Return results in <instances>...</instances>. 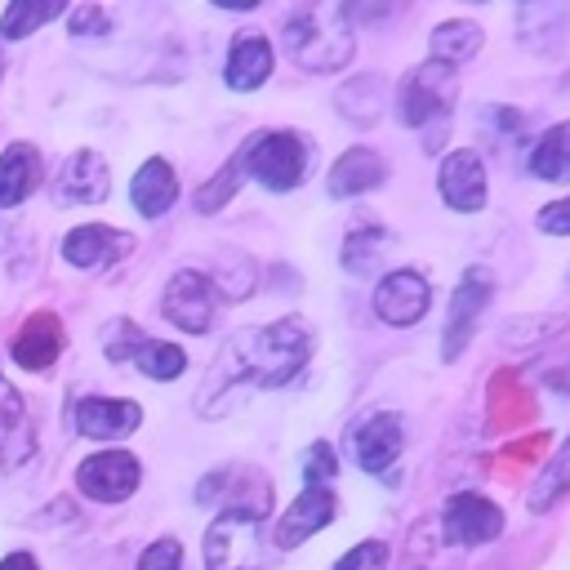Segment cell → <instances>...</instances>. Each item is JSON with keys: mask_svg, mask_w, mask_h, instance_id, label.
<instances>
[{"mask_svg": "<svg viewBox=\"0 0 570 570\" xmlns=\"http://www.w3.org/2000/svg\"><path fill=\"white\" fill-rule=\"evenodd\" d=\"M312 338L303 330L298 316L258 325V330H236L209 374V392H218L223 383H258V387H285L303 365H307Z\"/></svg>", "mask_w": 570, "mask_h": 570, "instance_id": "1", "label": "cell"}, {"mask_svg": "<svg viewBox=\"0 0 570 570\" xmlns=\"http://www.w3.org/2000/svg\"><path fill=\"white\" fill-rule=\"evenodd\" d=\"M352 49H356V40H352L347 9L334 0L303 4L285 22V53L303 71H338V67H347Z\"/></svg>", "mask_w": 570, "mask_h": 570, "instance_id": "2", "label": "cell"}, {"mask_svg": "<svg viewBox=\"0 0 570 570\" xmlns=\"http://www.w3.org/2000/svg\"><path fill=\"white\" fill-rule=\"evenodd\" d=\"M454 94H459L454 67L432 58V62H423V67L401 76V85H396V116H401V125H414V129L428 134L423 147H441V129L450 125Z\"/></svg>", "mask_w": 570, "mask_h": 570, "instance_id": "3", "label": "cell"}, {"mask_svg": "<svg viewBox=\"0 0 570 570\" xmlns=\"http://www.w3.org/2000/svg\"><path fill=\"white\" fill-rule=\"evenodd\" d=\"M307 138H298L294 129H267L249 138V147L240 151V169H249L272 191H289L307 174Z\"/></svg>", "mask_w": 570, "mask_h": 570, "instance_id": "4", "label": "cell"}, {"mask_svg": "<svg viewBox=\"0 0 570 570\" xmlns=\"http://www.w3.org/2000/svg\"><path fill=\"white\" fill-rule=\"evenodd\" d=\"M205 570H263V517L218 512L205 530Z\"/></svg>", "mask_w": 570, "mask_h": 570, "instance_id": "5", "label": "cell"}, {"mask_svg": "<svg viewBox=\"0 0 570 570\" xmlns=\"http://www.w3.org/2000/svg\"><path fill=\"white\" fill-rule=\"evenodd\" d=\"M490 298H494V272L490 267H468L463 281L454 285L450 312H445V334H441L445 361H454L468 347V338H472V330H476V321H481V312H485Z\"/></svg>", "mask_w": 570, "mask_h": 570, "instance_id": "6", "label": "cell"}, {"mask_svg": "<svg viewBox=\"0 0 570 570\" xmlns=\"http://www.w3.org/2000/svg\"><path fill=\"white\" fill-rule=\"evenodd\" d=\"M214 307H218V289H214V281H209L205 272H196V267L174 272L169 285H165V294H160V312H165L178 330H187V334H205V330L214 325Z\"/></svg>", "mask_w": 570, "mask_h": 570, "instance_id": "7", "label": "cell"}, {"mask_svg": "<svg viewBox=\"0 0 570 570\" xmlns=\"http://www.w3.org/2000/svg\"><path fill=\"white\" fill-rule=\"evenodd\" d=\"M107 356L111 361H134L147 379H178L187 370V352L178 343H160V338H142L134 321H116L107 330Z\"/></svg>", "mask_w": 570, "mask_h": 570, "instance_id": "8", "label": "cell"}, {"mask_svg": "<svg viewBox=\"0 0 570 570\" xmlns=\"http://www.w3.org/2000/svg\"><path fill=\"white\" fill-rule=\"evenodd\" d=\"M142 481V468L129 450H98L89 454L80 468H76V485L85 499H98V503H120L138 490Z\"/></svg>", "mask_w": 570, "mask_h": 570, "instance_id": "9", "label": "cell"}, {"mask_svg": "<svg viewBox=\"0 0 570 570\" xmlns=\"http://www.w3.org/2000/svg\"><path fill=\"white\" fill-rule=\"evenodd\" d=\"M503 534V512L463 490V494H450L445 499V512H441V543H454V548H476V543H490Z\"/></svg>", "mask_w": 570, "mask_h": 570, "instance_id": "10", "label": "cell"}, {"mask_svg": "<svg viewBox=\"0 0 570 570\" xmlns=\"http://www.w3.org/2000/svg\"><path fill=\"white\" fill-rule=\"evenodd\" d=\"M428 303H432V285L423 281V272L396 267V272H387L374 285V316L387 321V325H414V321H423Z\"/></svg>", "mask_w": 570, "mask_h": 570, "instance_id": "11", "label": "cell"}, {"mask_svg": "<svg viewBox=\"0 0 570 570\" xmlns=\"http://www.w3.org/2000/svg\"><path fill=\"white\" fill-rule=\"evenodd\" d=\"M436 191L450 209L459 214H476L485 205V160L472 147H459L441 160L436 169Z\"/></svg>", "mask_w": 570, "mask_h": 570, "instance_id": "12", "label": "cell"}, {"mask_svg": "<svg viewBox=\"0 0 570 570\" xmlns=\"http://www.w3.org/2000/svg\"><path fill=\"white\" fill-rule=\"evenodd\" d=\"M129 249H134V236L120 232V227H107V223H85V227H71V232L62 236V258H67L71 267H85V272L111 267V263H120Z\"/></svg>", "mask_w": 570, "mask_h": 570, "instance_id": "13", "label": "cell"}, {"mask_svg": "<svg viewBox=\"0 0 570 570\" xmlns=\"http://www.w3.org/2000/svg\"><path fill=\"white\" fill-rule=\"evenodd\" d=\"M107 191H111L107 160L98 151H89V147L71 151L62 174H58V183H53V196L62 205H98V200H107Z\"/></svg>", "mask_w": 570, "mask_h": 570, "instance_id": "14", "label": "cell"}, {"mask_svg": "<svg viewBox=\"0 0 570 570\" xmlns=\"http://www.w3.org/2000/svg\"><path fill=\"white\" fill-rule=\"evenodd\" d=\"M352 445H356V463H361L365 472H387V468L396 463L401 445H405V419H401L396 410H379V414H370V419L356 428Z\"/></svg>", "mask_w": 570, "mask_h": 570, "instance_id": "15", "label": "cell"}, {"mask_svg": "<svg viewBox=\"0 0 570 570\" xmlns=\"http://www.w3.org/2000/svg\"><path fill=\"white\" fill-rule=\"evenodd\" d=\"M485 419L494 432H521L534 423V392L517 379V370H499L485 387Z\"/></svg>", "mask_w": 570, "mask_h": 570, "instance_id": "16", "label": "cell"}, {"mask_svg": "<svg viewBox=\"0 0 570 570\" xmlns=\"http://www.w3.org/2000/svg\"><path fill=\"white\" fill-rule=\"evenodd\" d=\"M334 512H338L334 490H330V485H307V490L289 503V512L281 517V525H276V548H298L303 539H312L316 530H325V525L334 521Z\"/></svg>", "mask_w": 570, "mask_h": 570, "instance_id": "17", "label": "cell"}, {"mask_svg": "<svg viewBox=\"0 0 570 570\" xmlns=\"http://www.w3.org/2000/svg\"><path fill=\"white\" fill-rule=\"evenodd\" d=\"M76 428L94 441H111V436H129L142 423L138 401H120V396H80L76 401Z\"/></svg>", "mask_w": 570, "mask_h": 570, "instance_id": "18", "label": "cell"}, {"mask_svg": "<svg viewBox=\"0 0 570 570\" xmlns=\"http://www.w3.org/2000/svg\"><path fill=\"white\" fill-rule=\"evenodd\" d=\"M36 450V432H31V414L27 401L18 396V387L0 383V468L13 472L31 459Z\"/></svg>", "mask_w": 570, "mask_h": 570, "instance_id": "19", "label": "cell"}, {"mask_svg": "<svg viewBox=\"0 0 570 570\" xmlns=\"http://www.w3.org/2000/svg\"><path fill=\"white\" fill-rule=\"evenodd\" d=\"M9 352H13V361H18L22 370H45V365H53L58 352H62V321H58L53 312H31V316L22 321V330L13 334Z\"/></svg>", "mask_w": 570, "mask_h": 570, "instance_id": "20", "label": "cell"}, {"mask_svg": "<svg viewBox=\"0 0 570 570\" xmlns=\"http://www.w3.org/2000/svg\"><path fill=\"white\" fill-rule=\"evenodd\" d=\"M227 85L232 89H240V94H249V89H258L267 76H272V45H267V36L263 31H240L236 40H232V49H227Z\"/></svg>", "mask_w": 570, "mask_h": 570, "instance_id": "21", "label": "cell"}, {"mask_svg": "<svg viewBox=\"0 0 570 570\" xmlns=\"http://www.w3.org/2000/svg\"><path fill=\"white\" fill-rule=\"evenodd\" d=\"M387 178V160L374 147H347L330 165V196H361Z\"/></svg>", "mask_w": 570, "mask_h": 570, "instance_id": "22", "label": "cell"}, {"mask_svg": "<svg viewBox=\"0 0 570 570\" xmlns=\"http://www.w3.org/2000/svg\"><path fill=\"white\" fill-rule=\"evenodd\" d=\"M45 178V165H40V151L31 142H13L4 156H0V209H13L22 205Z\"/></svg>", "mask_w": 570, "mask_h": 570, "instance_id": "23", "label": "cell"}, {"mask_svg": "<svg viewBox=\"0 0 570 570\" xmlns=\"http://www.w3.org/2000/svg\"><path fill=\"white\" fill-rule=\"evenodd\" d=\"M129 196H134V209H138L142 218H160V214H169V205L178 200L174 165H169V160H160V156H151V160L134 174Z\"/></svg>", "mask_w": 570, "mask_h": 570, "instance_id": "24", "label": "cell"}, {"mask_svg": "<svg viewBox=\"0 0 570 570\" xmlns=\"http://www.w3.org/2000/svg\"><path fill=\"white\" fill-rule=\"evenodd\" d=\"M338 116L343 120H352L356 129H365V125H374L379 116H383V80L374 76V71H365V76H352L343 89H338Z\"/></svg>", "mask_w": 570, "mask_h": 570, "instance_id": "25", "label": "cell"}, {"mask_svg": "<svg viewBox=\"0 0 570 570\" xmlns=\"http://www.w3.org/2000/svg\"><path fill=\"white\" fill-rule=\"evenodd\" d=\"M530 174L543 178V183H566L570 178V120L552 125L534 151H530Z\"/></svg>", "mask_w": 570, "mask_h": 570, "instance_id": "26", "label": "cell"}, {"mask_svg": "<svg viewBox=\"0 0 570 570\" xmlns=\"http://www.w3.org/2000/svg\"><path fill=\"white\" fill-rule=\"evenodd\" d=\"M476 49H481V27L468 22V18H450V22H441V27L432 31V58L445 62V67L472 58Z\"/></svg>", "mask_w": 570, "mask_h": 570, "instance_id": "27", "label": "cell"}, {"mask_svg": "<svg viewBox=\"0 0 570 570\" xmlns=\"http://www.w3.org/2000/svg\"><path fill=\"white\" fill-rule=\"evenodd\" d=\"M62 13V0H13L4 13H0V36L4 40H27L36 27L53 22Z\"/></svg>", "mask_w": 570, "mask_h": 570, "instance_id": "28", "label": "cell"}, {"mask_svg": "<svg viewBox=\"0 0 570 570\" xmlns=\"http://www.w3.org/2000/svg\"><path fill=\"white\" fill-rule=\"evenodd\" d=\"M387 245H392L387 232H379V227H361V232H352L347 245H343V267L356 272V276H370V272L387 258Z\"/></svg>", "mask_w": 570, "mask_h": 570, "instance_id": "29", "label": "cell"}, {"mask_svg": "<svg viewBox=\"0 0 570 570\" xmlns=\"http://www.w3.org/2000/svg\"><path fill=\"white\" fill-rule=\"evenodd\" d=\"M566 490H570V436H566V445L557 450V459L539 472V481H534V490H530V508H534V512H548Z\"/></svg>", "mask_w": 570, "mask_h": 570, "instance_id": "30", "label": "cell"}, {"mask_svg": "<svg viewBox=\"0 0 570 570\" xmlns=\"http://www.w3.org/2000/svg\"><path fill=\"white\" fill-rule=\"evenodd\" d=\"M236 187H240V156H232V160L196 191V209H200V214H218V209L236 196Z\"/></svg>", "mask_w": 570, "mask_h": 570, "instance_id": "31", "label": "cell"}, {"mask_svg": "<svg viewBox=\"0 0 570 570\" xmlns=\"http://www.w3.org/2000/svg\"><path fill=\"white\" fill-rule=\"evenodd\" d=\"M566 321H570V307L566 312H557V316H525V321H517V325H508L503 334H499V343L503 347H525V343H539V338H548V334H557V330H566Z\"/></svg>", "mask_w": 570, "mask_h": 570, "instance_id": "32", "label": "cell"}, {"mask_svg": "<svg viewBox=\"0 0 570 570\" xmlns=\"http://www.w3.org/2000/svg\"><path fill=\"white\" fill-rule=\"evenodd\" d=\"M334 472H338L334 445H330V441H316V445H307V454H303V481H307V485H325Z\"/></svg>", "mask_w": 570, "mask_h": 570, "instance_id": "33", "label": "cell"}, {"mask_svg": "<svg viewBox=\"0 0 570 570\" xmlns=\"http://www.w3.org/2000/svg\"><path fill=\"white\" fill-rule=\"evenodd\" d=\"M334 570H387V543L383 539H365L352 552H343Z\"/></svg>", "mask_w": 570, "mask_h": 570, "instance_id": "34", "label": "cell"}, {"mask_svg": "<svg viewBox=\"0 0 570 570\" xmlns=\"http://www.w3.org/2000/svg\"><path fill=\"white\" fill-rule=\"evenodd\" d=\"M178 566H183V543L169 534L147 543V552L138 557V570H178Z\"/></svg>", "mask_w": 570, "mask_h": 570, "instance_id": "35", "label": "cell"}, {"mask_svg": "<svg viewBox=\"0 0 570 570\" xmlns=\"http://www.w3.org/2000/svg\"><path fill=\"white\" fill-rule=\"evenodd\" d=\"M401 570H445L441 561H436V543L428 539V525H419L414 534H410V543H405V566Z\"/></svg>", "mask_w": 570, "mask_h": 570, "instance_id": "36", "label": "cell"}, {"mask_svg": "<svg viewBox=\"0 0 570 570\" xmlns=\"http://www.w3.org/2000/svg\"><path fill=\"white\" fill-rule=\"evenodd\" d=\"M107 27H111V18L102 4H80L71 13V36H107Z\"/></svg>", "mask_w": 570, "mask_h": 570, "instance_id": "37", "label": "cell"}, {"mask_svg": "<svg viewBox=\"0 0 570 570\" xmlns=\"http://www.w3.org/2000/svg\"><path fill=\"white\" fill-rule=\"evenodd\" d=\"M534 223H539V232H548V236H570V196H566V200L543 205Z\"/></svg>", "mask_w": 570, "mask_h": 570, "instance_id": "38", "label": "cell"}, {"mask_svg": "<svg viewBox=\"0 0 570 570\" xmlns=\"http://www.w3.org/2000/svg\"><path fill=\"white\" fill-rule=\"evenodd\" d=\"M543 450H548V432H530L525 441H512V445L503 450V459H517V463H534Z\"/></svg>", "mask_w": 570, "mask_h": 570, "instance_id": "39", "label": "cell"}, {"mask_svg": "<svg viewBox=\"0 0 570 570\" xmlns=\"http://www.w3.org/2000/svg\"><path fill=\"white\" fill-rule=\"evenodd\" d=\"M0 570H40V566H36L31 552H9V557L0 561Z\"/></svg>", "mask_w": 570, "mask_h": 570, "instance_id": "40", "label": "cell"}]
</instances>
